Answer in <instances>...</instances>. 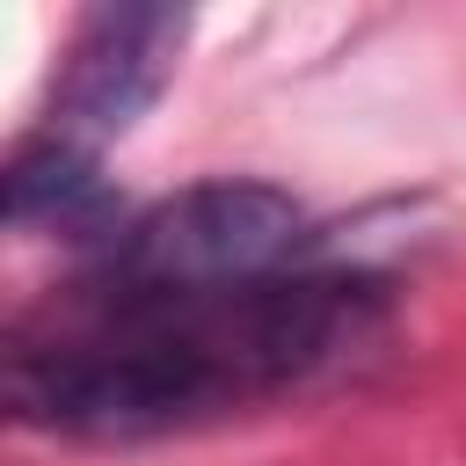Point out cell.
I'll return each instance as SVG.
<instances>
[{
  "label": "cell",
  "mask_w": 466,
  "mask_h": 466,
  "mask_svg": "<svg viewBox=\"0 0 466 466\" xmlns=\"http://www.w3.org/2000/svg\"><path fill=\"white\" fill-rule=\"evenodd\" d=\"M371 328V284L284 269L226 291L87 277L7 342V408L66 437H160L328 371Z\"/></svg>",
  "instance_id": "obj_1"
},
{
  "label": "cell",
  "mask_w": 466,
  "mask_h": 466,
  "mask_svg": "<svg viewBox=\"0 0 466 466\" xmlns=\"http://www.w3.org/2000/svg\"><path fill=\"white\" fill-rule=\"evenodd\" d=\"M299 240H306L299 197L269 182H197L138 211L109 240L102 277L138 284V291H226V284L284 277Z\"/></svg>",
  "instance_id": "obj_2"
},
{
  "label": "cell",
  "mask_w": 466,
  "mask_h": 466,
  "mask_svg": "<svg viewBox=\"0 0 466 466\" xmlns=\"http://www.w3.org/2000/svg\"><path fill=\"white\" fill-rule=\"evenodd\" d=\"M175 51H182V15L175 7H109L80 29L73 58H66V80L51 95V116H44V146L73 153V160H102L109 138H124L153 95L167 87L175 73Z\"/></svg>",
  "instance_id": "obj_3"
}]
</instances>
